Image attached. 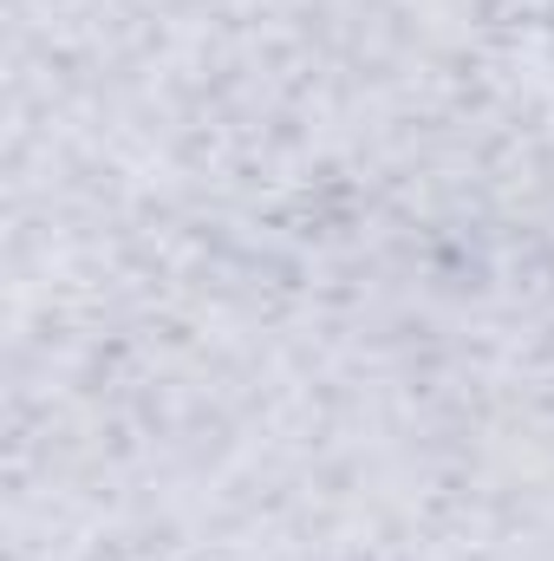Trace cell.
Instances as JSON below:
<instances>
[{"label": "cell", "instance_id": "6da1fadb", "mask_svg": "<svg viewBox=\"0 0 554 561\" xmlns=\"http://www.w3.org/2000/svg\"><path fill=\"white\" fill-rule=\"evenodd\" d=\"M542 53H549V72H554V0L542 7Z\"/></svg>", "mask_w": 554, "mask_h": 561}]
</instances>
